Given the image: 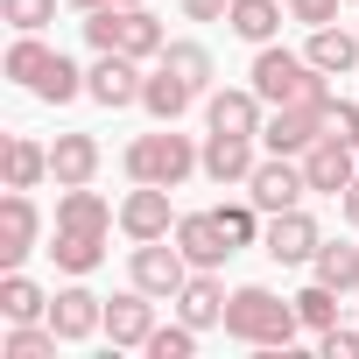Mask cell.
Segmentation results:
<instances>
[{
	"instance_id": "d6a6232c",
	"label": "cell",
	"mask_w": 359,
	"mask_h": 359,
	"mask_svg": "<svg viewBox=\"0 0 359 359\" xmlns=\"http://www.w3.org/2000/svg\"><path fill=\"white\" fill-rule=\"evenodd\" d=\"M0 22H8L15 36H43L57 22V0H0Z\"/></svg>"
},
{
	"instance_id": "4dcf8cb0",
	"label": "cell",
	"mask_w": 359,
	"mask_h": 359,
	"mask_svg": "<svg viewBox=\"0 0 359 359\" xmlns=\"http://www.w3.org/2000/svg\"><path fill=\"white\" fill-rule=\"evenodd\" d=\"M296 317H303V331H331L338 324V289L310 275V289H296Z\"/></svg>"
},
{
	"instance_id": "9a60e30c",
	"label": "cell",
	"mask_w": 359,
	"mask_h": 359,
	"mask_svg": "<svg viewBox=\"0 0 359 359\" xmlns=\"http://www.w3.org/2000/svg\"><path fill=\"white\" fill-rule=\"evenodd\" d=\"M205 127H219V134H254V141H261L268 99H261L254 85H240V92H205Z\"/></svg>"
},
{
	"instance_id": "ab89813d",
	"label": "cell",
	"mask_w": 359,
	"mask_h": 359,
	"mask_svg": "<svg viewBox=\"0 0 359 359\" xmlns=\"http://www.w3.org/2000/svg\"><path fill=\"white\" fill-rule=\"evenodd\" d=\"M338 212H345V226H359V176L345 184V198H338Z\"/></svg>"
},
{
	"instance_id": "8fae6325",
	"label": "cell",
	"mask_w": 359,
	"mask_h": 359,
	"mask_svg": "<svg viewBox=\"0 0 359 359\" xmlns=\"http://www.w3.org/2000/svg\"><path fill=\"white\" fill-rule=\"evenodd\" d=\"M176 247H184V261L191 268H226L240 247L226 240V226H219V212H184V219H176V233H169Z\"/></svg>"
},
{
	"instance_id": "4fadbf2b",
	"label": "cell",
	"mask_w": 359,
	"mask_h": 359,
	"mask_svg": "<svg viewBox=\"0 0 359 359\" xmlns=\"http://www.w3.org/2000/svg\"><path fill=\"white\" fill-rule=\"evenodd\" d=\"M50 324H57L64 345H85L92 331H106V296H92L85 282H71V289L50 296Z\"/></svg>"
},
{
	"instance_id": "4316f807",
	"label": "cell",
	"mask_w": 359,
	"mask_h": 359,
	"mask_svg": "<svg viewBox=\"0 0 359 359\" xmlns=\"http://www.w3.org/2000/svg\"><path fill=\"white\" fill-rule=\"evenodd\" d=\"M0 317L8 324H29V317H50V296L22 275V268H8V282H0Z\"/></svg>"
},
{
	"instance_id": "f546056e",
	"label": "cell",
	"mask_w": 359,
	"mask_h": 359,
	"mask_svg": "<svg viewBox=\"0 0 359 359\" xmlns=\"http://www.w3.org/2000/svg\"><path fill=\"white\" fill-rule=\"evenodd\" d=\"M50 261H57L64 275H92V268L106 261V240H78V233H57V240H50Z\"/></svg>"
},
{
	"instance_id": "603a6c76",
	"label": "cell",
	"mask_w": 359,
	"mask_h": 359,
	"mask_svg": "<svg viewBox=\"0 0 359 359\" xmlns=\"http://www.w3.org/2000/svg\"><path fill=\"white\" fill-rule=\"evenodd\" d=\"M50 176H57V191L92 184V176H99V141H92V134H57V148H50Z\"/></svg>"
},
{
	"instance_id": "52a82bcc",
	"label": "cell",
	"mask_w": 359,
	"mask_h": 359,
	"mask_svg": "<svg viewBox=\"0 0 359 359\" xmlns=\"http://www.w3.org/2000/svg\"><path fill=\"white\" fill-rule=\"evenodd\" d=\"M127 275H134V289H148L155 303H176V289L191 282V261H184V247H169V240H134Z\"/></svg>"
},
{
	"instance_id": "d6986e66",
	"label": "cell",
	"mask_w": 359,
	"mask_h": 359,
	"mask_svg": "<svg viewBox=\"0 0 359 359\" xmlns=\"http://www.w3.org/2000/svg\"><path fill=\"white\" fill-rule=\"evenodd\" d=\"M176 317L198 324V331L226 324V282H219V268H191V282L176 289Z\"/></svg>"
},
{
	"instance_id": "83f0119b",
	"label": "cell",
	"mask_w": 359,
	"mask_h": 359,
	"mask_svg": "<svg viewBox=\"0 0 359 359\" xmlns=\"http://www.w3.org/2000/svg\"><path fill=\"white\" fill-rule=\"evenodd\" d=\"M155 64H169L176 78H184V85L198 92V99L212 92V50H205V43H169V50H162Z\"/></svg>"
},
{
	"instance_id": "74e56055",
	"label": "cell",
	"mask_w": 359,
	"mask_h": 359,
	"mask_svg": "<svg viewBox=\"0 0 359 359\" xmlns=\"http://www.w3.org/2000/svg\"><path fill=\"white\" fill-rule=\"evenodd\" d=\"M226 8H233V0H184L191 22H226Z\"/></svg>"
},
{
	"instance_id": "44dd1931",
	"label": "cell",
	"mask_w": 359,
	"mask_h": 359,
	"mask_svg": "<svg viewBox=\"0 0 359 359\" xmlns=\"http://www.w3.org/2000/svg\"><path fill=\"white\" fill-rule=\"evenodd\" d=\"M282 22H289V0H233V8H226V29L240 36V43H275L282 36Z\"/></svg>"
},
{
	"instance_id": "9c48e42d",
	"label": "cell",
	"mask_w": 359,
	"mask_h": 359,
	"mask_svg": "<svg viewBox=\"0 0 359 359\" xmlns=\"http://www.w3.org/2000/svg\"><path fill=\"white\" fill-rule=\"evenodd\" d=\"M296 162H303V176H310V191H324V198H345V184L359 176V148H352L345 134H317Z\"/></svg>"
},
{
	"instance_id": "6da1fadb",
	"label": "cell",
	"mask_w": 359,
	"mask_h": 359,
	"mask_svg": "<svg viewBox=\"0 0 359 359\" xmlns=\"http://www.w3.org/2000/svg\"><path fill=\"white\" fill-rule=\"evenodd\" d=\"M296 331H303L296 296H275V289H261V282H247V289H233V296H226V338L261 345V352H289V345H296Z\"/></svg>"
},
{
	"instance_id": "30bf717a",
	"label": "cell",
	"mask_w": 359,
	"mask_h": 359,
	"mask_svg": "<svg viewBox=\"0 0 359 359\" xmlns=\"http://www.w3.org/2000/svg\"><path fill=\"white\" fill-rule=\"evenodd\" d=\"M141 85H148V71H141L134 57H120V50H99V64L85 71V92H92L106 113H120V106H141Z\"/></svg>"
},
{
	"instance_id": "277c9868",
	"label": "cell",
	"mask_w": 359,
	"mask_h": 359,
	"mask_svg": "<svg viewBox=\"0 0 359 359\" xmlns=\"http://www.w3.org/2000/svg\"><path fill=\"white\" fill-rule=\"evenodd\" d=\"M247 85H254L268 106H296V99H324V92H331V78H324L310 57L282 50V43H261V50H254V71H247Z\"/></svg>"
},
{
	"instance_id": "5bb4252c",
	"label": "cell",
	"mask_w": 359,
	"mask_h": 359,
	"mask_svg": "<svg viewBox=\"0 0 359 359\" xmlns=\"http://www.w3.org/2000/svg\"><path fill=\"white\" fill-rule=\"evenodd\" d=\"M36 240H43V212H36V198H29V191H8V198H0V261L22 268V261L36 254Z\"/></svg>"
},
{
	"instance_id": "1f68e13d",
	"label": "cell",
	"mask_w": 359,
	"mask_h": 359,
	"mask_svg": "<svg viewBox=\"0 0 359 359\" xmlns=\"http://www.w3.org/2000/svg\"><path fill=\"white\" fill-rule=\"evenodd\" d=\"M141 352H148V359H191V352H198V324H184V317H176V324H155Z\"/></svg>"
},
{
	"instance_id": "836d02e7",
	"label": "cell",
	"mask_w": 359,
	"mask_h": 359,
	"mask_svg": "<svg viewBox=\"0 0 359 359\" xmlns=\"http://www.w3.org/2000/svg\"><path fill=\"white\" fill-rule=\"evenodd\" d=\"M212 212H219V226H226V240H233V247H254V240L268 233V226H261L268 212H261L254 198H247V205H212Z\"/></svg>"
},
{
	"instance_id": "d590c367",
	"label": "cell",
	"mask_w": 359,
	"mask_h": 359,
	"mask_svg": "<svg viewBox=\"0 0 359 359\" xmlns=\"http://www.w3.org/2000/svg\"><path fill=\"white\" fill-rule=\"evenodd\" d=\"M317 352H324V359H359V331L331 324V331H317Z\"/></svg>"
},
{
	"instance_id": "5b68a950",
	"label": "cell",
	"mask_w": 359,
	"mask_h": 359,
	"mask_svg": "<svg viewBox=\"0 0 359 359\" xmlns=\"http://www.w3.org/2000/svg\"><path fill=\"white\" fill-rule=\"evenodd\" d=\"M85 43L92 50H120L134 64H148V57L169 50V36H162V22L148 8H99V15H85Z\"/></svg>"
},
{
	"instance_id": "ba28073f",
	"label": "cell",
	"mask_w": 359,
	"mask_h": 359,
	"mask_svg": "<svg viewBox=\"0 0 359 359\" xmlns=\"http://www.w3.org/2000/svg\"><path fill=\"white\" fill-rule=\"evenodd\" d=\"M303 191H310V176H303V162L296 155H261L254 162V176H247V198L275 219V212H296L303 205Z\"/></svg>"
},
{
	"instance_id": "ac0fdd59",
	"label": "cell",
	"mask_w": 359,
	"mask_h": 359,
	"mask_svg": "<svg viewBox=\"0 0 359 359\" xmlns=\"http://www.w3.org/2000/svg\"><path fill=\"white\" fill-rule=\"evenodd\" d=\"M254 162H261V148H254V134H205V176L226 191V184H247L254 176Z\"/></svg>"
},
{
	"instance_id": "f35d334b",
	"label": "cell",
	"mask_w": 359,
	"mask_h": 359,
	"mask_svg": "<svg viewBox=\"0 0 359 359\" xmlns=\"http://www.w3.org/2000/svg\"><path fill=\"white\" fill-rule=\"evenodd\" d=\"M64 8H78V15H99V8H148V0H64Z\"/></svg>"
},
{
	"instance_id": "e575fe53",
	"label": "cell",
	"mask_w": 359,
	"mask_h": 359,
	"mask_svg": "<svg viewBox=\"0 0 359 359\" xmlns=\"http://www.w3.org/2000/svg\"><path fill=\"white\" fill-rule=\"evenodd\" d=\"M338 8H345V0H289V22L324 29V22H338Z\"/></svg>"
},
{
	"instance_id": "ffe728a7",
	"label": "cell",
	"mask_w": 359,
	"mask_h": 359,
	"mask_svg": "<svg viewBox=\"0 0 359 359\" xmlns=\"http://www.w3.org/2000/svg\"><path fill=\"white\" fill-rule=\"evenodd\" d=\"M148 331H155V296L148 289H120L106 303V338L113 345H148Z\"/></svg>"
},
{
	"instance_id": "7a4b0ae2",
	"label": "cell",
	"mask_w": 359,
	"mask_h": 359,
	"mask_svg": "<svg viewBox=\"0 0 359 359\" xmlns=\"http://www.w3.org/2000/svg\"><path fill=\"white\" fill-rule=\"evenodd\" d=\"M120 162H127L134 184H162V191H176L191 169H205V148H198L191 134H176V120H155V134H134Z\"/></svg>"
},
{
	"instance_id": "e0dca14e",
	"label": "cell",
	"mask_w": 359,
	"mask_h": 359,
	"mask_svg": "<svg viewBox=\"0 0 359 359\" xmlns=\"http://www.w3.org/2000/svg\"><path fill=\"white\" fill-rule=\"evenodd\" d=\"M113 219H120V212H113V205H106L92 184H71V191L57 198V233H78V240H106V233H113Z\"/></svg>"
},
{
	"instance_id": "f1b7e54d",
	"label": "cell",
	"mask_w": 359,
	"mask_h": 359,
	"mask_svg": "<svg viewBox=\"0 0 359 359\" xmlns=\"http://www.w3.org/2000/svg\"><path fill=\"white\" fill-rule=\"evenodd\" d=\"M57 345H64V338H57V324H50V317H43V324L29 317V324H15L8 338H0V359H50Z\"/></svg>"
},
{
	"instance_id": "60d3db41",
	"label": "cell",
	"mask_w": 359,
	"mask_h": 359,
	"mask_svg": "<svg viewBox=\"0 0 359 359\" xmlns=\"http://www.w3.org/2000/svg\"><path fill=\"white\" fill-rule=\"evenodd\" d=\"M352 148H359V141H352Z\"/></svg>"
},
{
	"instance_id": "2e32d148",
	"label": "cell",
	"mask_w": 359,
	"mask_h": 359,
	"mask_svg": "<svg viewBox=\"0 0 359 359\" xmlns=\"http://www.w3.org/2000/svg\"><path fill=\"white\" fill-rule=\"evenodd\" d=\"M261 247H268V254H275L282 268H303V261H310V254L324 247V233H317V219H310V212L296 205V212H275V219H268Z\"/></svg>"
},
{
	"instance_id": "d4e9b609",
	"label": "cell",
	"mask_w": 359,
	"mask_h": 359,
	"mask_svg": "<svg viewBox=\"0 0 359 359\" xmlns=\"http://www.w3.org/2000/svg\"><path fill=\"white\" fill-rule=\"evenodd\" d=\"M50 176V148L36 134H8V191H36Z\"/></svg>"
},
{
	"instance_id": "7c38bea8",
	"label": "cell",
	"mask_w": 359,
	"mask_h": 359,
	"mask_svg": "<svg viewBox=\"0 0 359 359\" xmlns=\"http://www.w3.org/2000/svg\"><path fill=\"white\" fill-rule=\"evenodd\" d=\"M120 233H127V240H169V233H176L169 191H162V184H134V191L120 198Z\"/></svg>"
},
{
	"instance_id": "484cf974",
	"label": "cell",
	"mask_w": 359,
	"mask_h": 359,
	"mask_svg": "<svg viewBox=\"0 0 359 359\" xmlns=\"http://www.w3.org/2000/svg\"><path fill=\"white\" fill-rule=\"evenodd\" d=\"M310 275H317V282H331L338 296H345V289H359V247H345V240H324V247L310 254Z\"/></svg>"
},
{
	"instance_id": "8d00e7d4",
	"label": "cell",
	"mask_w": 359,
	"mask_h": 359,
	"mask_svg": "<svg viewBox=\"0 0 359 359\" xmlns=\"http://www.w3.org/2000/svg\"><path fill=\"white\" fill-rule=\"evenodd\" d=\"M331 134L359 141V106H352V99H338V92H331Z\"/></svg>"
},
{
	"instance_id": "7402d4cb",
	"label": "cell",
	"mask_w": 359,
	"mask_h": 359,
	"mask_svg": "<svg viewBox=\"0 0 359 359\" xmlns=\"http://www.w3.org/2000/svg\"><path fill=\"white\" fill-rule=\"evenodd\" d=\"M303 57H310L324 78H345V71L359 64V29H338V22H324V29H310Z\"/></svg>"
},
{
	"instance_id": "cb8c5ba5",
	"label": "cell",
	"mask_w": 359,
	"mask_h": 359,
	"mask_svg": "<svg viewBox=\"0 0 359 359\" xmlns=\"http://www.w3.org/2000/svg\"><path fill=\"white\" fill-rule=\"evenodd\" d=\"M141 106H148L155 120H184V113L198 106V92H191L184 78H176L169 64H155V71H148V85H141Z\"/></svg>"
},
{
	"instance_id": "8992f818",
	"label": "cell",
	"mask_w": 359,
	"mask_h": 359,
	"mask_svg": "<svg viewBox=\"0 0 359 359\" xmlns=\"http://www.w3.org/2000/svg\"><path fill=\"white\" fill-rule=\"evenodd\" d=\"M317 134H331V92H324V99L275 106V113H268V127H261V148H268V155H303Z\"/></svg>"
},
{
	"instance_id": "3957f363",
	"label": "cell",
	"mask_w": 359,
	"mask_h": 359,
	"mask_svg": "<svg viewBox=\"0 0 359 359\" xmlns=\"http://www.w3.org/2000/svg\"><path fill=\"white\" fill-rule=\"evenodd\" d=\"M8 78H15L22 92H36L43 106H71V99L85 92V71H78L64 50H50L43 36H15V43H8Z\"/></svg>"
}]
</instances>
